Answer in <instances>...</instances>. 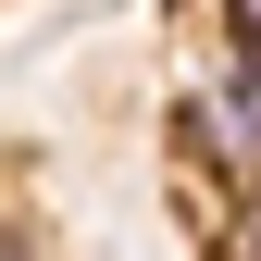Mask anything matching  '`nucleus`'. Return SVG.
<instances>
[{
    "label": "nucleus",
    "instance_id": "obj_1",
    "mask_svg": "<svg viewBox=\"0 0 261 261\" xmlns=\"http://www.w3.org/2000/svg\"><path fill=\"white\" fill-rule=\"evenodd\" d=\"M187 137H199V162H212L224 187H261V38H237V50L199 75Z\"/></svg>",
    "mask_w": 261,
    "mask_h": 261
},
{
    "label": "nucleus",
    "instance_id": "obj_3",
    "mask_svg": "<svg viewBox=\"0 0 261 261\" xmlns=\"http://www.w3.org/2000/svg\"><path fill=\"white\" fill-rule=\"evenodd\" d=\"M0 261H38V249H25V237H13V224H0Z\"/></svg>",
    "mask_w": 261,
    "mask_h": 261
},
{
    "label": "nucleus",
    "instance_id": "obj_2",
    "mask_svg": "<svg viewBox=\"0 0 261 261\" xmlns=\"http://www.w3.org/2000/svg\"><path fill=\"white\" fill-rule=\"evenodd\" d=\"M224 25H237V38H261V0H224Z\"/></svg>",
    "mask_w": 261,
    "mask_h": 261
}]
</instances>
